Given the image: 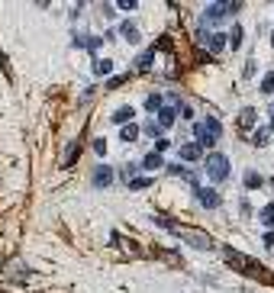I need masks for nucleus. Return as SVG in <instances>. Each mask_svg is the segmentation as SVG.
<instances>
[{
	"mask_svg": "<svg viewBox=\"0 0 274 293\" xmlns=\"http://www.w3.org/2000/svg\"><path fill=\"white\" fill-rule=\"evenodd\" d=\"M119 139H123V142H136V139H139V126H133V123H129V126H123Z\"/></svg>",
	"mask_w": 274,
	"mask_h": 293,
	"instance_id": "nucleus-18",
	"label": "nucleus"
},
{
	"mask_svg": "<svg viewBox=\"0 0 274 293\" xmlns=\"http://www.w3.org/2000/svg\"><path fill=\"white\" fill-rule=\"evenodd\" d=\"M194 193H197V200H200V206H206V209H216L219 203H223L216 190H206V187H200V184H194Z\"/></svg>",
	"mask_w": 274,
	"mask_h": 293,
	"instance_id": "nucleus-6",
	"label": "nucleus"
},
{
	"mask_svg": "<svg viewBox=\"0 0 274 293\" xmlns=\"http://www.w3.org/2000/svg\"><path fill=\"white\" fill-rule=\"evenodd\" d=\"M164 107V100H161V93H149V97H145V110H149L152 116L158 113V110Z\"/></svg>",
	"mask_w": 274,
	"mask_h": 293,
	"instance_id": "nucleus-14",
	"label": "nucleus"
},
{
	"mask_svg": "<svg viewBox=\"0 0 274 293\" xmlns=\"http://www.w3.org/2000/svg\"><path fill=\"white\" fill-rule=\"evenodd\" d=\"M271 184H274V178H271Z\"/></svg>",
	"mask_w": 274,
	"mask_h": 293,
	"instance_id": "nucleus-33",
	"label": "nucleus"
},
{
	"mask_svg": "<svg viewBox=\"0 0 274 293\" xmlns=\"http://www.w3.org/2000/svg\"><path fill=\"white\" fill-rule=\"evenodd\" d=\"M94 148H97V155H103V152H107V142L97 139V142H94Z\"/></svg>",
	"mask_w": 274,
	"mask_h": 293,
	"instance_id": "nucleus-28",
	"label": "nucleus"
},
{
	"mask_svg": "<svg viewBox=\"0 0 274 293\" xmlns=\"http://www.w3.org/2000/svg\"><path fill=\"white\" fill-rule=\"evenodd\" d=\"M271 45H274V32H271Z\"/></svg>",
	"mask_w": 274,
	"mask_h": 293,
	"instance_id": "nucleus-32",
	"label": "nucleus"
},
{
	"mask_svg": "<svg viewBox=\"0 0 274 293\" xmlns=\"http://www.w3.org/2000/svg\"><path fill=\"white\" fill-rule=\"evenodd\" d=\"M149 184H152L149 178H133V180H129V187H133V190H145Z\"/></svg>",
	"mask_w": 274,
	"mask_h": 293,
	"instance_id": "nucleus-25",
	"label": "nucleus"
},
{
	"mask_svg": "<svg viewBox=\"0 0 274 293\" xmlns=\"http://www.w3.org/2000/svg\"><path fill=\"white\" fill-rule=\"evenodd\" d=\"M204 129L210 132L213 139H219V119H213V116H206V119H204Z\"/></svg>",
	"mask_w": 274,
	"mask_h": 293,
	"instance_id": "nucleus-22",
	"label": "nucleus"
},
{
	"mask_svg": "<svg viewBox=\"0 0 274 293\" xmlns=\"http://www.w3.org/2000/svg\"><path fill=\"white\" fill-rule=\"evenodd\" d=\"M178 158L184 164H197V161H204V148L197 145V142H187V145H178Z\"/></svg>",
	"mask_w": 274,
	"mask_h": 293,
	"instance_id": "nucleus-5",
	"label": "nucleus"
},
{
	"mask_svg": "<svg viewBox=\"0 0 274 293\" xmlns=\"http://www.w3.org/2000/svg\"><path fill=\"white\" fill-rule=\"evenodd\" d=\"M110 71H113V62H110V58H94V74H110Z\"/></svg>",
	"mask_w": 274,
	"mask_h": 293,
	"instance_id": "nucleus-17",
	"label": "nucleus"
},
{
	"mask_svg": "<svg viewBox=\"0 0 274 293\" xmlns=\"http://www.w3.org/2000/svg\"><path fill=\"white\" fill-rule=\"evenodd\" d=\"M145 135H158V139H161V129H158V123H155V119H152V123L145 126Z\"/></svg>",
	"mask_w": 274,
	"mask_h": 293,
	"instance_id": "nucleus-26",
	"label": "nucleus"
},
{
	"mask_svg": "<svg viewBox=\"0 0 274 293\" xmlns=\"http://www.w3.org/2000/svg\"><path fill=\"white\" fill-rule=\"evenodd\" d=\"M178 235L187 242V245H194V248H204V251H206V248H213V239H210V235H204V232H197V229H181Z\"/></svg>",
	"mask_w": 274,
	"mask_h": 293,
	"instance_id": "nucleus-4",
	"label": "nucleus"
},
{
	"mask_svg": "<svg viewBox=\"0 0 274 293\" xmlns=\"http://www.w3.org/2000/svg\"><path fill=\"white\" fill-rule=\"evenodd\" d=\"M152 65H155V48H149V52H145L139 62H136V71H149Z\"/></svg>",
	"mask_w": 274,
	"mask_h": 293,
	"instance_id": "nucleus-15",
	"label": "nucleus"
},
{
	"mask_svg": "<svg viewBox=\"0 0 274 293\" xmlns=\"http://www.w3.org/2000/svg\"><path fill=\"white\" fill-rule=\"evenodd\" d=\"M204 164H206V178H210L213 184H223V180L229 178V171H232L229 158H226V155H219V152H210L204 158Z\"/></svg>",
	"mask_w": 274,
	"mask_h": 293,
	"instance_id": "nucleus-2",
	"label": "nucleus"
},
{
	"mask_svg": "<svg viewBox=\"0 0 274 293\" xmlns=\"http://www.w3.org/2000/svg\"><path fill=\"white\" fill-rule=\"evenodd\" d=\"M245 187L249 190H258V187H265V178H261L258 171H245Z\"/></svg>",
	"mask_w": 274,
	"mask_h": 293,
	"instance_id": "nucleus-13",
	"label": "nucleus"
},
{
	"mask_svg": "<svg viewBox=\"0 0 274 293\" xmlns=\"http://www.w3.org/2000/svg\"><path fill=\"white\" fill-rule=\"evenodd\" d=\"M255 116H258V110H255V107H245L242 113H239V126H242V129H251Z\"/></svg>",
	"mask_w": 274,
	"mask_h": 293,
	"instance_id": "nucleus-12",
	"label": "nucleus"
},
{
	"mask_svg": "<svg viewBox=\"0 0 274 293\" xmlns=\"http://www.w3.org/2000/svg\"><path fill=\"white\" fill-rule=\"evenodd\" d=\"M116 7H119V10H136V0H119Z\"/></svg>",
	"mask_w": 274,
	"mask_h": 293,
	"instance_id": "nucleus-27",
	"label": "nucleus"
},
{
	"mask_svg": "<svg viewBox=\"0 0 274 293\" xmlns=\"http://www.w3.org/2000/svg\"><path fill=\"white\" fill-rule=\"evenodd\" d=\"M261 90H265V93H274V71H268V74H265V81H261Z\"/></svg>",
	"mask_w": 274,
	"mask_h": 293,
	"instance_id": "nucleus-24",
	"label": "nucleus"
},
{
	"mask_svg": "<svg viewBox=\"0 0 274 293\" xmlns=\"http://www.w3.org/2000/svg\"><path fill=\"white\" fill-rule=\"evenodd\" d=\"M226 42H229L232 48H239V45H242V26H232V32L226 36Z\"/></svg>",
	"mask_w": 274,
	"mask_h": 293,
	"instance_id": "nucleus-19",
	"label": "nucleus"
},
{
	"mask_svg": "<svg viewBox=\"0 0 274 293\" xmlns=\"http://www.w3.org/2000/svg\"><path fill=\"white\" fill-rule=\"evenodd\" d=\"M235 10H239V3H229V0H223V3H213V7H206V13H204V26L226 20V16H232Z\"/></svg>",
	"mask_w": 274,
	"mask_h": 293,
	"instance_id": "nucleus-3",
	"label": "nucleus"
},
{
	"mask_svg": "<svg viewBox=\"0 0 274 293\" xmlns=\"http://www.w3.org/2000/svg\"><path fill=\"white\" fill-rule=\"evenodd\" d=\"M126 119L133 123V107H119L116 113H113V123H126Z\"/></svg>",
	"mask_w": 274,
	"mask_h": 293,
	"instance_id": "nucleus-20",
	"label": "nucleus"
},
{
	"mask_svg": "<svg viewBox=\"0 0 274 293\" xmlns=\"http://www.w3.org/2000/svg\"><path fill=\"white\" fill-rule=\"evenodd\" d=\"M194 132H197V145H200V148H213V145H216V139H213L210 132L204 129V123H197Z\"/></svg>",
	"mask_w": 274,
	"mask_h": 293,
	"instance_id": "nucleus-8",
	"label": "nucleus"
},
{
	"mask_svg": "<svg viewBox=\"0 0 274 293\" xmlns=\"http://www.w3.org/2000/svg\"><path fill=\"white\" fill-rule=\"evenodd\" d=\"M161 155H158V152H152V155H145V161H142V168H145V171H158V168H161Z\"/></svg>",
	"mask_w": 274,
	"mask_h": 293,
	"instance_id": "nucleus-16",
	"label": "nucleus"
},
{
	"mask_svg": "<svg viewBox=\"0 0 274 293\" xmlns=\"http://www.w3.org/2000/svg\"><path fill=\"white\" fill-rule=\"evenodd\" d=\"M174 113H178V110H174V107H161V110H158V129H168V126H171L174 123Z\"/></svg>",
	"mask_w": 274,
	"mask_h": 293,
	"instance_id": "nucleus-9",
	"label": "nucleus"
},
{
	"mask_svg": "<svg viewBox=\"0 0 274 293\" xmlns=\"http://www.w3.org/2000/svg\"><path fill=\"white\" fill-rule=\"evenodd\" d=\"M94 184H97V187H110V184H113V168L97 164V168H94Z\"/></svg>",
	"mask_w": 274,
	"mask_h": 293,
	"instance_id": "nucleus-7",
	"label": "nucleus"
},
{
	"mask_svg": "<svg viewBox=\"0 0 274 293\" xmlns=\"http://www.w3.org/2000/svg\"><path fill=\"white\" fill-rule=\"evenodd\" d=\"M206 42H210V55H219L223 48H226V36H223V32H213Z\"/></svg>",
	"mask_w": 274,
	"mask_h": 293,
	"instance_id": "nucleus-11",
	"label": "nucleus"
},
{
	"mask_svg": "<svg viewBox=\"0 0 274 293\" xmlns=\"http://www.w3.org/2000/svg\"><path fill=\"white\" fill-rule=\"evenodd\" d=\"M265 245H274V229H268V232H265Z\"/></svg>",
	"mask_w": 274,
	"mask_h": 293,
	"instance_id": "nucleus-30",
	"label": "nucleus"
},
{
	"mask_svg": "<svg viewBox=\"0 0 274 293\" xmlns=\"http://www.w3.org/2000/svg\"><path fill=\"white\" fill-rule=\"evenodd\" d=\"M223 258H226V264L229 268H235V270H242V274H249V277H258V280H268V284H274V277L268 274L261 264H255L251 258H245L242 251H235V248H223Z\"/></svg>",
	"mask_w": 274,
	"mask_h": 293,
	"instance_id": "nucleus-1",
	"label": "nucleus"
},
{
	"mask_svg": "<svg viewBox=\"0 0 274 293\" xmlns=\"http://www.w3.org/2000/svg\"><path fill=\"white\" fill-rule=\"evenodd\" d=\"M261 223H265V225H274V203H268V206L265 209H261Z\"/></svg>",
	"mask_w": 274,
	"mask_h": 293,
	"instance_id": "nucleus-23",
	"label": "nucleus"
},
{
	"mask_svg": "<svg viewBox=\"0 0 274 293\" xmlns=\"http://www.w3.org/2000/svg\"><path fill=\"white\" fill-rule=\"evenodd\" d=\"M119 36H123V39H129V42H139V26L126 20V23L119 26Z\"/></svg>",
	"mask_w": 274,
	"mask_h": 293,
	"instance_id": "nucleus-10",
	"label": "nucleus"
},
{
	"mask_svg": "<svg viewBox=\"0 0 274 293\" xmlns=\"http://www.w3.org/2000/svg\"><path fill=\"white\" fill-rule=\"evenodd\" d=\"M268 132H271V126H261V129H255L251 142H255V145H268Z\"/></svg>",
	"mask_w": 274,
	"mask_h": 293,
	"instance_id": "nucleus-21",
	"label": "nucleus"
},
{
	"mask_svg": "<svg viewBox=\"0 0 274 293\" xmlns=\"http://www.w3.org/2000/svg\"><path fill=\"white\" fill-rule=\"evenodd\" d=\"M271 129H274V103H271Z\"/></svg>",
	"mask_w": 274,
	"mask_h": 293,
	"instance_id": "nucleus-31",
	"label": "nucleus"
},
{
	"mask_svg": "<svg viewBox=\"0 0 274 293\" xmlns=\"http://www.w3.org/2000/svg\"><path fill=\"white\" fill-rule=\"evenodd\" d=\"M164 148H168V139H158V142H155V152H158V155H161V152H164Z\"/></svg>",
	"mask_w": 274,
	"mask_h": 293,
	"instance_id": "nucleus-29",
	"label": "nucleus"
}]
</instances>
